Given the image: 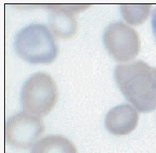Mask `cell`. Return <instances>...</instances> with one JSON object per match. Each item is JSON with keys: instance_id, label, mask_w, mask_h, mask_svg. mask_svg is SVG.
<instances>
[{"instance_id": "cell-1", "label": "cell", "mask_w": 156, "mask_h": 153, "mask_svg": "<svg viewBox=\"0 0 156 153\" xmlns=\"http://www.w3.org/2000/svg\"><path fill=\"white\" fill-rule=\"evenodd\" d=\"M114 77L123 95L138 110L146 112L155 106L156 92L153 73L144 61L118 65Z\"/></svg>"}, {"instance_id": "cell-2", "label": "cell", "mask_w": 156, "mask_h": 153, "mask_svg": "<svg viewBox=\"0 0 156 153\" xmlns=\"http://www.w3.org/2000/svg\"><path fill=\"white\" fill-rule=\"evenodd\" d=\"M17 53L30 63H50L57 56L58 46L44 24H31L19 31L14 40Z\"/></svg>"}, {"instance_id": "cell-3", "label": "cell", "mask_w": 156, "mask_h": 153, "mask_svg": "<svg viewBox=\"0 0 156 153\" xmlns=\"http://www.w3.org/2000/svg\"><path fill=\"white\" fill-rule=\"evenodd\" d=\"M20 99L24 112L37 116L45 115L57 102L56 83L46 72L34 73L22 87Z\"/></svg>"}, {"instance_id": "cell-4", "label": "cell", "mask_w": 156, "mask_h": 153, "mask_svg": "<svg viewBox=\"0 0 156 153\" xmlns=\"http://www.w3.org/2000/svg\"><path fill=\"white\" fill-rule=\"evenodd\" d=\"M103 42L112 57L118 61H128L138 55L140 42L135 30L117 21L106 28L103 34Z\"/></svg>"}, {"instance_id": "cell-5", "label": "cell", "mask_w": 156, "mask_h": 153, "mask_svg": "<svg viewBox=\"0 0 156 153\" xmlns=\"http://www.w3.org/2000/svg\"><path fill=\"white\" fill-rule=\"evenodd\" d=\"M44 130V122L40 116L20 112L6 121L5 139L14 147L28 149L34 145Z\"/></svg>"}, {"instance_id": "cell-6", "label": "cell", "mask_w": 156, "mask_h": 153, "mask_svg": "<svg viewBox=\"0 0 156 153\" xmlns=\"http://www.w3.org/2000/svg\"><path fill=\"white\" fill-rule=\"evenodd\" d=\"M44 7L51 9L50 26L58 38L66 39L74 35L77 30L75 14L89 7L88 4H51Z\"/></svg>"}, {"instance_id": "cell-7", "label": "cell", "mask_w": 156, "mask_h": 153, "mask_svg": "<svg viewBox=\"0 0 156 153\" xmlns=\"http://www.w3.org/2000/svg\"><path fill=\"white\" fill-rule=\"evenodd\" d=\"M139 120L138 112L129 104H120L109 110L105 118V126L109 132L123 136L135 129Z\"/></svg>"}, {"instance_id": "cell-8", "label": "cell", "mask_w": 156, "mask_h": 153, "mask_svg": "<svg viewBox=\"0 0 156 153\" xmlns=\"http://www.w3.org/2000/svg\"><path fill=\"white\" fill-rule=\"evenodd\" d=\"M31 153H78L74 143L61 135L44 136L34 144Z\"/></svg>"}, {"instance_id": "cell-9", "label": "cell", "mask_w": 156, "mask_h": 153, "mask_svg": "<svg viewBox=\"0 0 156 153\" xmlns=\"http://www.w3.org/2000/svg\"><path fill=\"white\" fill-rule=\"evenodd\" d=\"M150 5L144 4H121L120 9L122 17L129 24L138 25L145 20Z\"/></svg>"}, {"instance_id": "cell-10", "label": "cell", "mask_w": 156, "mask_h": 153, "mask_svg": "<svg viewBox=\"0 0 156 153\" xmlns=\"http://www.w3.org/2000/svg\"><path fill=\"white\" fill-rule=\"evenodd\" d=\"M151 24H152V30L156 40V8L154 9L152 14V19H151Z\"/></svg>"}]
</instances>
